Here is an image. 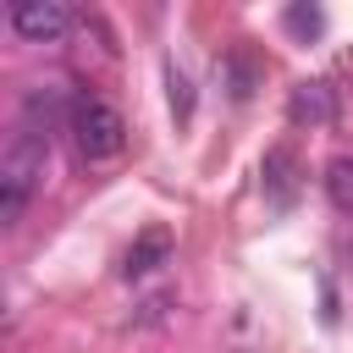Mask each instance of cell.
<instances>
[{
    "instance_id": "cell-10",
    "label": "cell",
    "mask_w": 353,
    "mask_h": 353,
    "mask_svg": "<svg viewBox=\"0 0 353 353\" xmlns=\"http://www.w3.org/2000/svg\"><path fill=\"white\" fill-rule=\"evenodd\" d=\"M171 110H176V121H188V116H193V88H188V77H182V72H171Z\"/></svg>"
},
{
    "instance_id": "cell-3",
    "label": "cell",
    "mask_w": 353,
    "mask_h": 353,
    "mask_svg": "<svg viewBox=\"0 0 353 353\" xmlns=\"http://www.w3.org/2000/svg\"><path fill=\"white\" fill-rule=\"evenodd\" d=\"M77 11L66 0H17L11 6V33L28 39V44H61L72 33Z\"/></svg>"
},
{
    "instance_id": "cell-8",
    "label": "cell",
    "mask_w": 353,
    "mask_h": 353,
    "mask_svg": "<svg viewBox=\"0 0 353 353\" xmlns=\"http://www.w3.org/2000/svg\"><path fill=\"white\" fill-rule=\"evenodd\" d=\"M325 199L342 215H353V154H331V165H325Z\"/></svg>"
},
{
    "instance_id": "cell-5",
    "label": "cell",
    "mask_w": 353,
    "mask_h": 353,
    "mask_svg": "<svg viewBox=\"0 0 353 353\" xmlns=\"http://www.w3.org/2000/svg\"><path fill=\"white\" fill-rule=\"evenodd\" d=\"M265 193H270V204L276 210H287L292 199H298V160H292V149H265Z\"/></svg>"
},
{
    "instance_id": "cell-9",
    "label": "cell",
    "mask_w": 353,
    "mask_h": 353,
    "mask_svg": "<svg viewBox=\"0 0 353 353\" xmlns=\"http://www.w3.org/2000/svg\"><path fill=\"white\" fill-rule=\"evenodd\" d=\"M281 22H287V33L314 39V33L325 28V11H320V6H287V11H281Z\"/></svg>"
},
{
    "instance_id": "cell-7",
    "label": "cell",
    "mask_w": 353,
    "mask_h": 353,
    "mask_svg": "<svg viewBox=\"0 0 353 353\" xmlns=\"http://www.w3.org/2000/svg\"><path fill=\"white\" fill-rule=\"evenodd\" d=\"M331 110H336V105H331V88H325V83H298L292 99H287V116H292V121H314V127H320V121H331Z\"/></svg>"
},
{
    "instance_id": "cell-4",
    "label": "cell",
    "mask_w": 353,
    "mask_h": 353,
    "mask_svg": "<svg viewBox=\"0 0 353 353\" xmlns=\"http://www.w3.org/2000/svg\"><path fill=\"white\" fill-rule=\"evenodd\" d=\"M165 259H171V232H165V226H149V232L132 237V248H127V259H121V276H127V281H143V276L160 270Z\"/></svg>"
},
{
    "instance_id": "cell-2",
    "label": "cell",
    "mask_w": 353,
    "mask_h": 353,
    "mask_svg": "<svg viewBox=\"0 0 353 353\" xmlns=\"http://www.w3.org/2000/svg\"><path fill=\"white\" fill-rule=\"evenodd\" d=\"M66 132H72V143H77V160H88V165H99V160H116L121 149H127V116L110 105V99H99V94H72V121H66Z\"/></svg>"
},
{
    "instance_id": "cell-6",
    "label": "cell",
    "mask_w": 353,
    "mask_h": 353,
    "mask_svg": "<svg viewBox=\"0 0 353 353\" xmlns=\"http://www.w3.org/2000/svg\"><path fill=\"white\" fill-rule=\"evenodd\" d=\"M221 72H226V88H232V99H248L254 88H259V77H265V61L254 55V50H226L221 55Z\"/></svg>"
},
{
    "instance_id": "cell-1",
    "label": "cell",
    "mask_w": 353,
    "mask_h": 353,
    "mask_svg": "<svg viewBox=\"0 0 353 353\" xmlns=\"http://www.w3.org/2000/svg\"><path fill=\"white\" fill-rule=\"evenodd\" d=\"M44 165H50V132L17 121V132L0 149V226H17L22 221V210L44 188Z\"/></svg>"
}]
</instances>
